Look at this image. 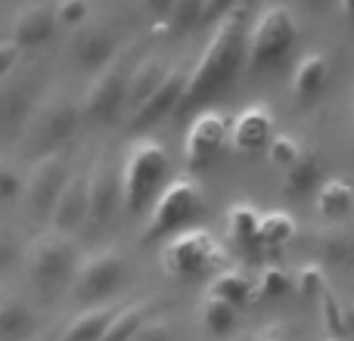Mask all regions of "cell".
Here are the masks:
<instances>
[{
    "label": "cell",
    "mask_w": 354,
    "mask_h": 341,
    "mask_svg": "<svg viewBox=\"0 0 354 341\" xmlns=\"http://www.w3.org/2000/svg\"><path fill=\"white\" fill-rule=\"evenodd\" d=\"M168 338H171V329H168L165 320H153V317H149L147 323L137 329V335L131 341H168Z\"/></svg>",
    "instance_id": "obj_37"
},
{
    "label": "cell",
    "mask_w": 354,
    "mask_h": 341,
    "mask_svg": "<svg viewBox=\"0 0 354 341\" xmlns=\"http://www.w3.org/2000/svg\"><path fill=\"white\" fill-rule=\"evenodd\" d=\"M208 295H214V298L239 307V304H249L252 301L255 286H252V280L245 273H239V270H221V273L208 282Z\"/></svg>",
    "instance_id": "obj_27"
},
{
    "label": "cell",
    "mask_w": 354,
    "mask_h": 341,
    "mask_svg": "<svg viewBox=\"0 0 354 341\" xmlns=\"http://www.w3.org/2000/svg\"><path fill=\"white\" fill-rule=\"evenodd\" d=\"M243 341H255V338H243Z\"/></svg>",
    "instance_id": "obj_42"
},
{
    "label": "cell",
    "mask_w": 354,
    "mask_h": 341,
    "mask_svg": "<svg viewBox=\"0 0 354 341\" xmlns=\"http://www.w3.org/2000/svg\"><path fill=\"white\" fill-rule=\"evenodd\" d=\"M199 208H202V193L193 177L168 180L165 189L159 193V199H156L153 208L147 211V224H143L140 239L143 242H156V239L177 236L180 226L189 224V220L199 214Z\"/></svg>",
    "instance_id": "obj_5"
},
{
    "label": "cell",
    "mask_w": 354,
    "mask_h": 341,
    "mask_svg": "<svg viewBox=\"0 0 354 341\" xmlns=\"http://www.w3.org/2000/svg\"><path fill=\"white\" fill-rule=\"evenodd\" d=\"M91 224V199H87V174H72L66 183L53 214H50V233L72 239L81 226Z\"/></svg>",
    "instance_id": "obj_13"
},
{
    "label": "cell",
    "mask_w": 354,
    "mask_h": 341,
    "mask_svg": "<svg viewBox=\"0 0 354 341\" xmlns=\"http://www.w3.org/2000/svg\"><path fill=\"white\" fill-rule=\"evenodd\" d=\"M124 304H93L87 307L84 313L72 317L59 332V341H100L109 329V323L115 320V313L122 311Z\"/></svg>",
    "instance_id": "obj_22"
},
{
    "label": "cell",
    "mask_w": 354,
    "mask_h": 341,
    "mask_svg": "<svg viewBox=\"0 0 354 341\" xmlns=\"http://www.w3.org/2000/svg\"><path fill=\"white\" fill-rule=\"evenodd\" d=\"M330 81V56L320 53V50H311L305 53L292 68V78H289V90L299 103H308V99L320 97V90Z\"/></svg>",
    "instance_id": "obj_19"
},
{
    "label": "cell",
    "mask_w": 354,
    "mask_h": 341,
    "mask_svg": "<svg viewBox=\"0 0 354 341\" xmlns=\"http://www.w3.org/2000/svg\"><path fill=\"white\" fill-rule=\"evenodd\" d=\"M324 341H339V338H324Z\"/></svg>",
    "instance_id": "obj_41"
},
{
    "label": "cell",
    "mask_w": 354,
    "mask_h": 341,
    "mask_svg": "<svg viewBox=\"0 0 354 341\" xmlns=\"http://www.w3.org/2000/svg\"><path fill=\"white\" fill-rule=\"evenodd\" d=\"M128 62L115 59L93 75L91 87H87L84 99H81V118L93 124H106L112 118H118L124 112V93H128Z\"/></svg>",
    "instance_id": "obj_10"
},
{
    "label": "cell",
    "mask_w": 354,
    "mask_h": 341,
    "mask_svg": "<svg viewBox=\"0 0 354 341\" xmlns=\"http://www.w3.org/2000/svg\"><path fill=\"white\" fill-rule=\"evenodd\" d=\"M87 199H91V224L103 226L122 208V174L112 159H97L87 170Z\"/></svg>",
    "instance_id": "obj_12"
},
{
    "label": "cell",
    "mask_w": 354,
    "mask_h": 341,
    "mask_svg": "<svg viewBox=\"0 0 354 341\" xmlns=\"http://www.w3.org/2000/svg\"><path fill=\"white\" fill-rule=\"evenodd\" d=\"M324 180H326L324 159H320V153L314 146H305L299 155V162H295L289 170H283V193L292 195V199H301V195L317 193Z\"/></svg>",
    "instance_id": "obj_21"
},
{
    "label": "cell",
    "mask_w": 354,
    "mask_h": 341,
    "mask_svg": "<svg viewBox=\"0 0 354 341\" xmlns=\"http://www.w3.org/2000/svg\"><path fill=\"white\" fill-rule=\"evenodd\" d=\"M22 195H25V174L12 162L0 159V205H10V202L22 199Z\"/></svg>",
    "instance_id": "obj_34"
},
{
    "label": "cell",
    "mask_w": 354,
    "mask_h": 341,
    "mask_svg": "<svg viewBox=\"0 0 354 341\" xmlns=\"http://www.w3.org/2000/svg\"><path fill=\"white\" fill-rule=\"evenodd\" d=\"M149 313H153L149 301H131V304H124L115 313V320L109 323V329H106V335L100 341H131L137 335V329L149 320Z\"/></svg>",
    "instance_id": "obj_28"
},
{
    "label": "cell",
    "mask_w": 354,
    "mask_h": 341,
    "mask_svg": "<svg viewBox=\"0 0 354 341\" xmlns=\"http://www.w3.org/2000/svg\"><path fill=\"white\" fill-rule=\"evenodd\" d=\"M25 267H28V280L37 292L53 295L62 286H72L75 267H78V257H75L72 239L59 236V233H44L25 251Z\"/></svg>",
    "instance_id": "obj_6"
},
{
    "label": "cell",
    "mask_w": 354,
    "mask_h": 341,
    "mask_svg": "<svg viewBox=\"0 0 354 341\" xmlns=\"http://www.w3.org/2000/svg\"><path fill=\"white\" fill-rule=\"evenodd\" d=\"M91 12H93V6L87 0H62V3H53V16L59 28H84Z\"/></svg>",
    "instance_id": "obj_32"
},
{
    "label": "cell",
    "mask_w": 354,
    "mask_h": 341,
    "mask_svg": "<svg viewBox=\"0 0 354 341\" xmlns=\"http://www.w3.org/2000/svg\"><path fill=\"white\" fill-rule=\"evenodd\" d=\"M299 236V224L286 211H264L258 224V245L261 249H283Z\"/></svg>",
    "instance_id": "obj_26"
},
{
    "label": "cell",
    "mask_w": 354,
    "mask_h": 341,
    "mask_svg": "<svg viewBox=\"0 0 354 341\" xmlns=\"http://www.w3.org/2000/svg\"><path fill=\"white\" fill-rule=\"evenodd\" d=\"M314 208L324 220L339 224L354 211V186L342 177H326L320 189L314 193Z\"/></svg>",
    "instance_id": "obj_23"
},
{
    "label": "cell",
    "mask_w": 354,
    "mask_h": 341,
    "mask_svg": "<svg viewBox=\"0 0 354 341\" xmlns=\"http://www.w3.org/2000/svg\"><path fill=\"white\" fill-rule=\"evenodd\" d=\"M326 261L333 264H354V236H330L320 242Z\"/></svg>",
    "instance_id": "obj_35"
},
{
    "label": "cell",
    "mask_w": 354,
    "mask_h": 341,
    "mask_svg": "<svg viewBox=\"0 0 354 341\" xmlns=\"http://www.w3.org/2000/svg\"><path fill=\"white\" fill-rule=\"evenodd\" d=\"M19 257H22L19 242L10 236V233H0V276L10 273V270L19 264Z\"/></svg>",
    "instance_id": "obj_36"
},
{
    "label": "cell",
    "mask_w": 354,
    "mask_h": 341,
    "mask_svg": "<svg viewBox=\"0 0 354 341\" xmlns=\"http://www.w3.org/2000/svg\"><path fill=\"white\" fill-rule=\"evenodd\" d=\"M224 10V3H212V0H171V3H162L159 28L168 35H187L205 19H221Z\"/></svg>",
    "instance_id": "obj_18"
},
{
    "label": "cell",
    "mask_w": 354,
    "mask_h": 341,
    "mask_svg": "<svg viewBox=\"0 0 354 341\" xmlns=\"http://www.w3.org/2000/svg\"><path fill=\"white\" fill-rule=\"evenodd\" d=\"M299 37V25L289 6L270 3L249 22V37H245V66L252 72L277 66L283 56L292 50Z\"/></svg>",
    "instance_id": "obj_4"
},
{
    "label": "cell",
    "mask_w": 354,
    "mask_h": 341,
    "mask_svg": "<svg viewBox=\"0 0 354 341\" xmlns=\"http://www.w3.org/2000/svg\"><path fill=\"white\" fill-rule=\"evenodd\" d=\"M128 280V264L118 255L115 249H103L87 255L84 261H78L72 276V292L81 301H93V304H103L106 298L118 295V289Z\"/></svg>",
    "instance_id": "obj_8"
},
{
    "label": "cell",
    "mask_w": 354,
    "mask_h": 341,
    "mask_svg": "<svg viewBox=\"0 0 354 341\" xmlns=\"http://www.w3.org/2000/svg\"><path fill=\"white\" fill-rule=\"evenodd\" d=\"M258 224H261V211L252 208L249 202H236L227 211V239L233 249H261L258 245Z\"/></svg>",
    "instance_id": "obj_25"
},
{
    "label": "cell",
    "mask_w": 354,
    "mask_h": 341,
    "mask_svg": "<svg viewBox=\"0 0 354 341\" xmlns=\"http://www.w3.org/2000/svg\"><path fill=\"white\" fill-rule=\"evenodd\" d=\"M168 72H171V66H165L162 59H153V56L143 59V62H137V66L131 68L128 93H124V112H128V118L134 115V112L140 109L156 90H159V84L168 78Z\"/></svg>",
    "instance_id": "obj_20"
},
{
    "label": "cell",
    "mask_w": 354,
    "mask_h": 341,
    "mask_svg": "<svg viewBox=\"0 0 354 341\" xmlns=\"http://www.w3.org/2000/svg\"><path fill=\"white\" fill-rule=\"evenodd\" d=\"M230 140V121L221 112L205 109L193 118V124L187 128V140H183V162L189 170L205 168L214 155H221V149Z\"/></svg>",
    "instance_id": "obj_11"
},
{
    "label": "cell",
    "mask_w": 354,
    "mask_h": 341,
    "mask_svg": "<svg viewBox=\"0 0 354 341\" xmlns=\"http://www.w3.org/2000/svg\"><path fill=\"white\" fill-rule=\"evenodd\" d=\"M19 56H22V50H19L16 43L10 41V37H0V81H3L6 75L16 68Z\"/></svg>",
    "instance_id": "obj_38"
},
{
    "label": "cell",
    "mask_w": 354,
    "mask_h": 341,
    "mask_svg": "<svg viewBox=\"0 0 354 341\" xmlns=\"http://www.w3.org/2000/svg\"><path fill=\"white\" fill-rule=\"evenodd\" d=\"M301 143L295 140L292 134H274V140L268 143V162H270V168H277V170H289L299 162V155H301Z\"/></svg>",
    "instance_id": "obj_30"
},
{
    "label": "cell",
    "mask_w": 354,
    "mask_h": 341,
    "mask_svg": "<svg viewBox=\"0 0 354 341\" xmlns=\"http://www.w3.org/2000/svg\"><path fill=\"white\" fill-rule=\"evenodd\" d=\"M218 255H221V249L212 239V233L180 230L162 249V267H165V273L180 276V280H196V276L212 270Z\"/></svg>",
    "instance_id": "obj_9"
},
{
    "label": "cell",
    "mask_w": 354,
    "mask_h": 341,
    "mask_svg": "<svg viewBox=\"0 0 354 341\" xmlns=\"http://www.w3.org/2000/svg\"><path fill=\"white\" fill-rule=\"evenodd\" d=\"M72 165H68L66 153H50L44 159H35L28 177H25V211L37 220H50L56 202H59L66 183L72 180Z\"/></svg>",
    "instance_id": "obj_7"
},
{
    "label": "cell",
    "mask_w": 354,
    "mask_h": 341,
    "mask_svg": "<svg viewBox=\"0 0 354 341\" xmlns=\"http://www.w3.org/2000/svg\"><path fill=\"white\" fill-rule=\"evenodd\" d=\"M255 341H286V338H283L277 329H268V332H261V335H258Z\"/></svg>",
    "instance_id": "obj_40"
},
{
    "label": "cell",
    "mask_w": 354,
    "mask_h": 341,
    "mask_svg": "<svg viewBox=\"0 0 354 341\" xmlns=\"http://www.w3.org/2000/svg\"><path fill=\"white\" fill-rule=\"evenodd\" d=\"M187 75H189V68H171L168 78L159 84V90L131 115V128L143 130V128H149V124H159L162 118L171 115V112H177L180 97H183V87H187Z\"/></svg>",
    "instance_id": "obj_15"
},
{
    "label": "cell",
    "mask_w": 354,
    "mask_h": 341,
    "mask_svg": "<svg viewBox=\"0 0 354 341\" xmlns=\"http://www.w3.org/2000/svg\"><path fill=\"white\" fill-rule=\"evenodd\" d=\"M37 329V317L28 301L6 295L0 298V341H28Z\"/></svg>",
    "instance_id": "obj_24"
},
{
    "label": "cell",
    "mask_w": 354,
    "mask_h": 341,
    "mask_svg": "<svg viewBox=\"0 0 354 341\" xmlns=\"http://www.w3.org/2000/svg\"><path fill=\"white\" fill-rule=\"evenodd\" d=\"M295 286V276L289 273V270L283 267H264L261 276H258L255 282V295L258 298H283V295H289Z\"/></svg>",
    "instance_id": "obj_31"
},
{
    "label": "cell",
    "mask_w": 354,
    "mask_h": 341,
    "mask_svg": "<svg viewBox=\"0 0 354 341\" xmlns=\"http://www.w3.org/2000/svg\"><path fill=\"white\" fill-rule=\"evenodd\" d=\"M81 121V106L66 93H53L41 106L28 112V121L22 124V143L35 153V159H44L50 153H62V143L72 140Z\"/></svg>",
    "instance_id": "obj_3"
},
{
    "label": "cell",
    "mask_w": 354,
    "mask_h": 341,
    "mask_svg": "<svg viewBox=\"0 0 354 341\" xmlns=\"http://www.w3.org/2000/svg\"><path fill=\"white\" fill-rule=\"evenodd\" d=\"M56 16H53V3H31L22 6L12 19V35L10 41L19 50H37L56 35Z\"/></svg>",
    "instance_id": "obj_16"
},
{
    "label": "cell",
    "mask_w": 354,
    "mask_h": 341,
    "mask_svg": "<svg viewBox=\"0 0 354 341\" xmlns=\"http://www.w3.org/2000/svg\"><path fill=\"white\" fill-rule=\"evenodd\" d=\"M115 50H118V41L106 25H93V28H81L78 37L72 43V53H75V62H78L84 72H103L112 59H115Z\"/></svg>",
    "instance_id": "obj_17"
},
{
    "label": "cell",
    "mask_w": 354,
    "mask_h": 341,
    "mask_svg": "<svg viewBox=\"0 0 354 341\" xmlns=\"http://www.w3.org/2000/svg\"><path fill=\"white\" fill-rule=\"evenodd\" d=\"M168 149L162 146L156 137H137L128 146V155L118 165L122 174V208L131 217H140L143 211L153 208L159 193L165 189L168 180Z\"/></svg>",
    "instance_id": "obj_2"
},
{
    "label": "cell",
    "mask_w": 354,
    "mask_h": 341,
    "mask_svg": "<svg viewBox=\"0 0 354 341\" xmlns=\"http://www.w3.org/2000/svg\"><path fill=\"white\" fill-rule=\"evenodd\" d=\"M351 143H354V130H351Z\"/></svg>",
    "instance_id": "obj_43"
},
{
    "label": "cell",
    "mask_w": 354,
    "mask_h": 341,
    "mask_svg": "<svg viewBox=\"0 0 354 341\" xmlns=\"http://www.w3.org/2000/svg\"><path fill=\"white\" fill-rule=\"evenodd\" d=\"M245 37H249V6H227L224 16L214 22L199 62L189 68L177 112L199 109L205 99H212L236 78V72L245 66Z\"/></svg>",
    "instance_id": "obj_1"
},
{
    "label": "cell",
    "mask_w": 354,
    "mask_h": 341,
    "mask_svg": "<svg viewBox=\"0 0 354 341\" xmlns=\"http://www.w3.org/2000/svg\"><path fill=\"white\" fill-rule=\"evenodd\" d=\"M274 140V115L268 106H249L230 121V149L233 153H258Z\"/></svg>",
    "instance_id": "obj_14"
},
{
    "label": "cell",
    "mask_w": 354,
    "mask_h": 341,
    "mask_svg": "<svg viewBox=\"0 0 354 341\" xmlns=\"http://www.w3.org/2000/svg\"><path fill=\"white\" fill-rule=\"evenodd\" d=\"M199 317H202V326H205L208 335H227V332H233V326H236V307L214 298V295H205V301H202V307H199Z\"/></svg>",
    "instance_id": "obj_29"
},
{
    "label": "cell",
    "mask_w": 354,
    "mask_h": 341,
    "mask_svg": "<svg viewBox=\"0 0 354 341\" xmlns=\"http://www.w3.org/2000/svg\"><path fill=\"white\" fill-rule=\"evenodd\" d=\"M354 335V307H345V335Z\"/></svg>",
    "instance_id": "obj_39"
},
{
    "label": "cell",
    "mask_w": 354,
    "mask_h": 341,
    "mask_svg": "<svg viewBox=\"0 0 354 341\" xmlns=\"http://www.w3.org/2000/svg\"><path fill=\"white\" fill-rule=\"evenodd\" d=\"M295 286H299V292L305 295V298L317 301L320 295L330 289V280H326V270L320 267V264H305V267L295 270Z\"/></svg>",
    "instance_id": "obj_33"
}]
</instances>
